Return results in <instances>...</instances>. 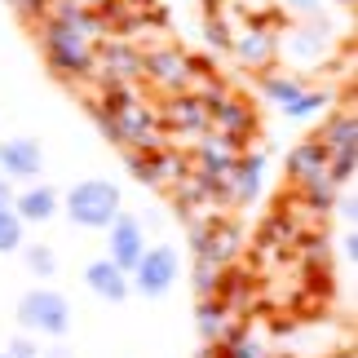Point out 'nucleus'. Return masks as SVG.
<instances>
[{"mask_svg": "<svg viewBox=\"0 0 358 358\" xmlns=\"http://www.w3.org/2000/svg\"><path fill=\"white\" fill-rule=\"evenodd\" d=\"M66 217L85 230H106L120 217V186L111 182H80L66 195Z\"/></svg>", "mask_w": 358, "mask_h": 358, "instance_id": "1", "label": "nucleus"}, {"mask_svg": "<svg viewBox=\"0 0 358 358\" xmlns=\"http://www.w3.org/2000/svg\"><path fill=\"white\" fill-rule=\"evenodd\" d=\"M18 323L27 332H45V336H62L66 327H71V306H66L62 292H49V287H40V292H27L18 301Z\"/></svg>", "mask_w": 358, "mask_h": 358, "instance_id": "2", "label": "nucleus"}, {"mask_svg": "<svg viewBox=\"0 0 358 358\" xmlns=\"http://www.w3.org/2000/svg\"><path fill=\"white\" fill-rule=\"evenodd\" d=\"M133 279H137V292L142 296H164L177 279V252L173 248H146V257L137 261Z\"/></svg>", "mask_w": 358, "mask_h": 358, "instance_id": "3", "label": "nucleus"}, {"mask_svg": "<svg viewBox=\"0 0 358 358\" xmlns=\"http://www.w3.org/2000/svg\"><path fill=\"white\" fill-rule=\"evenodd\" d=\"M106 230H111V252H106V261H115L124 274H133L137 261L146 257V235H142V226H137V217L120 213Z\"/></svg>", "mask_w": 358, "mask_h": 358, "instance_id": "4", "label": "nucleus"}, {"mask_svg": "<svg viewBox=\"0 0 358 358\" xmlns=\"http://www.w3.org/2000/svg\"><path fill=\"white\" fill-rule=\"evenodd\" d=\"M40 169H45V155H40V146L31 142V137H13V142L0 146V173L9 177H36Z\"/></svg>", "mask_w": 358, "mask_h": 358, "instance_id": "5", "label": "nucleus"}, {"mask_svg": "<svg viewBox=\"0 0 358 358\" xmlns=\"http://www.w3.org/2000/svg\"><path fill=\"white\" fill-rule=\"evenodd\" d=\"M85 283H89V292H98L102 301H124L129 296V274H124L115 261H106V257H98L85 270Z\"/></svg>", "mask_w": 358, "mask_h": 358, "instance_id": "6", "label": "nucleus"}, {"mask_svg": "<svg viewBox=\"0 0 358 358\" xmlns=\"http://www.w3.org/2000/svg\"><path fill=\"white\" fill-rule=\"evenodd\" d=\"M13 213H18V222H49L53 213H58V190L49 186H27L18 199L9 203Z\"/></svg>", "mask_w": 358, "mask_h": 358, "instance_id": "7", "label": "nucleus"}, {"mask_svg": "<svg viewBox=\"0 0 358 358\" xmlns=\"http://www.w3.org/2000/svg\"><path fill=\"white\" fill-rule=\"evenodd\" d=\"M22 248V222L9 203H0V252H18Z\"/></svg>", "mask_w": 358, "mask_h": 358, "instance_id": "8", "label": "nucleus"}, {"mask_svg": "<svg viewBox=\"0 0 358 358\" xmlns=\"http://www.w3.org/2000/svg\"><path fill=\"white\" fill-rule=\"evenodd\" d=\"M53 58H58L62 66H71V71H80L85 66V49H80V40L76 36H53Z\"/></svg>", "mask_w": 358, "mask_h": 358, "instance_id": "9", "label": "nucleus"}, {"mask_svg": "<svg viewBox=\"0 0 358 358\" xmlns=\"http://www.w3.org/2000/svg\"><path fill=\"white\" fill-rule=\"evenodd\" d=\"M27 266H31V274H40V279H49L53 270H58V261H53V252L45 243H31L27 248Z\"/></svg>", "mask_w": 358, "mask_h": 358, "instance_id": "10", "label": "nucleus"}, {"mask_svg": "<svg viewBox=\"0 0 358 358\" xmlns=\"http://www.w3.org/2000/svg\"><path fill=\"white\" fill-rule=\"evenodd\" d=\"M266 93H270V98H274V102H283V106H292V102L301 98V85H292V80H270V85H266Z\"/></svg>", "mask_w": 358, "mask_h": 358, "instance_id": "11", "label": "nucleus"}, {"mask_svg": "<svg viewBox=\"0 0 358 358\" xmlns=\"http://www.w3.org/2000/svg\"><path fill=\"white\" fill-rule=\"evenodd\" d=\"M257 182H261V159H252V164H248V173L239 177V195L252 199V195H257Z\"/></svg>", "mask_w": 358, "mask_h": 358, "instance_id": "12", "label": "nucleus"}, {"mask_svg": "<svg viewBox=\"0 0 358 358\" xmlns=\"http://www.w3.org/2000/svg\"><path fill=\"white\" fill-rule=\"evenodd\" d=\"M319 106H323V98H306V93H301V98L287 106V115H292V120H306L310 111H319Z\"/></svg>", "mask_w": 358, "mask_h": 358, "instance_id": "13", "label": "nucleus"}, {"mask_svg": "<svg viewBox=\"0 0 358 358\" xmlns=\"http://www.w3.org/2000/svg\"><path fill=\"white\" fill-rule=\"evenodd\" d=\"M217 323H222V319H217V310H199V327H203V336H213V332H217Z\"/></svg>", "mask_w": 358, "mask_h": 358, "instance_id": "14", "label": "nucleus"}, {"mask_svg": "<svg viewBox=\"0 0 358 358\" xmlns=\"http://www.w3.org/2000/svg\"><path fill=\"white\" fill-rule=\"evenodd\" d=\"M9 354H13V358H31V341H13Z\"/></svg>", "mask_w": 358, "mask_h": 358, "instance_id": "15", "label": "nucleus"}, {"mask_svg": "<svg viewBox=\"0 0 358 358\" xmlns=\"http://www.w3.org/2000/svg\"><path fill=\"white\" fill-rule=\"evenodd\" d=\"M230 358H257V350L252 345H235V350H230Z\"/></svg>", "mask_w": 358, "mask_h": 358, "instance_id": "16", "label": "nucleus"}, {"mask_svg": "<svg viewBox=\"0 0 358 358\" xmlns=\"http://www.w3.org/2000/svg\"><path fill=\"white\" fill-rule=\"evenodd\" d=\"M345 257H350V261L358 257V239H354V230H350V235H345Z\"/></svg>", "mask_w": 358, "mask_h": 358, "instance_id": "17", "label": "nucleus"}, {"mask_svg": "<svg viewBox=\"0 0 358 358\" xmlns=\"http://www.w3.org/2000/svg\"><path fill=\"white\" fill-rule=\"evenodd\" d=\"M296 5H310V0H296Z\"/></svg>", "mask_w": 358, "mask_h": 358, "instance_id": "18", "label": "nucleus"}, {"mask_svg": "<svg viewBox=\"0 0 358 358\" xmlns=\"http://www.w3.org/2000/svg\"><path fill=\"white\" fill-rule=\"evenodd\" d=\"M0 358H13V354H0Z\"/></svg>", "mask_w": 358, "mask_h": 358, "instance_id": "19", "label": "nucleus"}, {"mask_svg": "<svg viewBox=\"0 0 358 358\" xmlns=\"http://www.w3.org/2000/svg\"><path fill=\"white\" fill-rule=\"evenodd\" d=\"M49 358H62V354H49Z\"/></svg>", "mask_w": 358, "mask_h": 358, "instance_id": "20", "label": "nucleus"}]
</instances>
